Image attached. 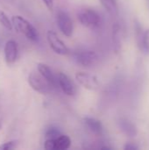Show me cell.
Listing matches in <instances>:
<instances>
[{
    "instance_id": "44dd1931",
    "label": "cell",
    "mask_w": 149,
    "mask_h": 150,
    "mask_svg": "<svg viewBox=\"0 0 149 150\" xmlns=\"http://www.w3.org/2000/svg\"><path fill=\"white\" fill-rule=\"evenodd\" d=\"M124 149L125 150H138L139 149V147L136 146L135 144L133 143H127L125 147H124Z\"/></svg>"
},
{
    "instance_id": "ffe728a7",
    "label": "cell",
    "mask_w": 149,
    "mask_h": 150,
    "mask_svg": "<svg viewBox=\"0 0 149 150\" xmlns=\"http://www.w3.org/2000/svg\"><path fill=\"white\" fill-rule=\"evenodd\" d=\"M18 146V142L16 141H10L4 142L0 145V150H11L15 149Z\"/></svg>"
},
{
    "instance_id": "30bf717a",
    "label": "cell",
    "mask_w": 149,
    "mask_h": 150,
    "mask_svg": "<svg viewBox=\"0 0 149 150\" xmlns=\"http://www.w3.org/2000/svg\"><path fill=\"white\" fill-rule=\"evenodd\" d=\"M4 61L8 65H12L18 58V44L13 40H9L4 45Z\"/></svg>"
},
{
    "instance_id": "6da1fadb",
    "label": "cell",
    "mask_w": 149,
    "mask_h": 150,
    "mask_svg": "<svg viewBox=\"0 0 149 150\" xmlns=\"http://www.w3.org/2000/svg\"><path fill=\"white\" fill-rule=\"evenodd\" d=\"M12 26L15 30L20 33H22L25 37H26L31 41H38L39 40V33L36 28L25 18L22 16H13L11 18Z\"/></svg>"
},
{
    "instance_id": "603a6c76",
    "label": "cell",
    "mask_w": 149,
    "mask_h": 150,
    "mask_svg": "<svg viewBox=\"0 0 149 150\" xmlns=\"http://www.w3.org/2000/svg\"><path fill=\"white\" fill-rule=\"evenodd\" d=\"M3 120H4V115H3V105H2V98L0 96V130L3 127Z\"/></svg>"
},
{
    "instance_id": "ba28073f",
    "label": "cell",
    "mask_w": 149,
    "mask_h": 150,
    "mask_svg": "<svg viewBox=\"0 0 149 150\" xmlns=\"http://www.w3.org/2000/svg\"><path fill=\"white\" fill-rule=\"evenodd\" d=\"M71 146V140L68 135L61 134L55 139H46L44 149L47 150H66Z\"/></svg>"
},
{
    "instance_id": "9a60e30c",
    "label": "cell",
    "mask_w": 149,
    "mask_h": 150,
    "mask_svg": "<svg viewBox=\"0 0 149 150\" xmlns=\"http://www.w3.org/2000/svg\"><path fill=\"white\" fill-rule=\"evenodd\" d=\"M103 7L112 16H116L119 13V7L116 0H100Z\"/></svg>"
},
{
    "instance_id": "7c38bea8",
    "label": "cell",
    "mask_w": 149,
    "mask_h": 150,
    "mask_svg": "<svg viewBox=\"0 0 149 150\" xmlns=\"http://www.w3.org/2000/svg\"><path fill=\"white\" fill-rule=\"evenodd\" d=\"M119 127L123 134H125L128 137H135L138 134L137 127L128 119L126 118H120L119 120Z\"/></svg>"
},
{
    "instance_id": "8fae6325",
    "label": "cell",
    "mask_w": 149,
    "mask_h": 150,
    "mask_svg": "<svg viewBox=\"0 0 149 150\" xmlns=\"http://www.w3.org/2000/svg\"><path fill=\"white\" fill-rule=\"evenodd\" d=\"M37 70L50 83V84L54 87L56 88L59 86L58 83V76H55L53 72V70L50 69V67L43 62H40L37 64Z\"/></svg>"
},
{
    "instance_id": "2e32d148",
    "label": "cell",
    "mask_w": 149,
    "mask_h": 150,
    "mask_svg": "<svg viewBox=\"0 0 149 150\" xmlns=\"http://www.w3.org/2000/svg\"><path fill=\"white\" fill-rule=\"evenodd\" d=\"M134 31H135V35H136V41L138 44L139 48H141L143 38H144V33L145 32L143 31V27L140 21L138 19H134Z\"/></svg>"
},
{
    "instance_id": "4fadbf2b",
    "label": "cell",
    "mask_w": 149,
    "mask_h": 150,
    "mask_svg": "<svg viewBox=\"0 0 149 150\" xmlns=\"http://www.w3.org/2000/svg\"><path fill=\"white\" fill-rule=\"evenodd\" d=\"M84 124L87 127V128L97 136H102L104 134V127L100 120L91 118V117H86L83 119Z\"/></svg>"
},
{
    "instance_id": "ac0fdd59",
    "label": "cell",
    "mask_w": 149,
    "mask_h": 150,
    "mask_svg": "<svg viewBox=\"0 0 149 150\" xmlns=\"http://www.w3.org/2000/svg\"><path fill=\"white\" fill-rule=\"evenodd\" d=\"M140 50L142 53H144L145 54H148L149 55V29L145 31L143 41H142V44H141Z\"/></svg>"
},
{
    "instance_id": "5bb4252c",
    "label": "cell",
    "mask_w": 149,
    "mask_h": 150,
    "mask_svg": "<svg viewBox=\"0 0 149 150\" xmlns=\"http://www.w3.org/2000/svg\"><path fill=\"white\" fill-rule=\"evenodd\" d=\"M112 41L114 45V50L118 54L121 51L122 39H121V27L119 23H114L112 25Z\"/></svg>"
},
{
    "instance_id": "3957f363",
    "label": "cell",
    "mask_w": 149,
    "mask_h": 150,
    "mask_svg": "<svg viewBox=\"0 0 149 150\" xmlns=\"http://www.w3.org/2000/svg\"><path fill=\"white\" fill-rule=\"evenodd\" d=\"M79 22L83 25L90 29H95L99 26L101 22L100 15L92 9H84L81 11L78 15Z\"/></svg>"
},
{
    "instance_id": "e0dca14e",
    "label": "cell",
    "mask_w": 149,
    "mask_h": 150,
    "mask_svg": "<svg viewBox=\"0 0 149 150\" xmlns=\"http://www.w3.org/2000/svg\"><path fill=\"white\" fill-rule=\"evenodd\" d=\"M61 134H61V130L57 127L52 126L47 129L46 134H45V137H46V139H55Z\"/></svg>"
},
{
    "instance_id": "d6986e66",
    "label": "cell",
    "mask_w": 149,
    "mask_h": 150,
    "mask_svg": "<svg viewBox=\"0 0 149 150\" xmlns=\"http://www.w3.org/2000/svg\"><path fill=\"white\" fill-rule=\"evenodd\" d=\"M0 24L8 30H11V28H12L11 21L9 19L7 15L1 10H0Z\"/></svg>"
},
{
    "instance_id": "52a82bcc",
    "label": "cell",
    "mask_w": 149,
    "mask_h": 150,
    "mask_svg": "<svg viewBox=\"0 0 149 150\" xmlns=\"http://www.w3.org/2000/svg\"><path fill=\"white\" fill-rule=\"evenodd\" d=\"M47 42L51 47V49L57 54L60 55H66L68 54L69 50L65 43L58 37L57 33L54 31L49 30L47 33Z\"/></svg>"
},
{
    "instance_id": "8992f818",
    "label": "cell",
    "mask_w": 149,
    "mask_h": 150,
    "mask_svg": "<svg viewBox=\"0 0 149 150\" xmlns=\"http://www.w3.org/2000/svg\"><path fill=\"white\" fill-rule=\"evenodd\" d=\"M76 80L80 85L89 91H97L100 87L98 78L95 75L87 72H77L76 74Z\"/></svg>"
},
{
    "instance_id": "9c48e42d",
    "label": "cell",
    "mask_w": 149,
    "mask_h": 150,
    "mask_svg": "<svg viewBox=\"0 0 149 150\" xmlns=\"http://www.w3.org/2000/svg\"><path fill=\"white\" fill-rule=\"evenodd\" d=\"M58 83L61 91L67 96H74L76 93V86L75 83L64 73L58 74Z\"/></svg>"
},
{
    "instance_id": "277c9868",
    "label": "cell",
    "mask_w": 149,
    "mask_h": 150,
    "mask_svg": "<svg viewBox=\"0 0 149 150\" xmlns=\"http://www.w3.org/2000/svg\"><path fill=\"white\" fill-rule=\"evenodd\" d=\"M76 62L82 67L90 68L94 66L98 61V55L90 50H80L76 51L73 54Z\"/></svg>"
},
{
    "instance_id": "5b68a950",
    "label": "cell",
    "mask_w": 149,
    "mask_h": 150,
    "mask_svg": "<svg viewBox=\"0 0 149 150\" xmlns=\"http://www.w3.org/2000/svg\"><path fill=\"white\" fill-rule=\"evenodd\" d=\"M56 22L60 31L66 37H71L74 31L73 21L68 13L63 10H60L56 14Z\"/></svg>"
},
{
    "instance_id": "7a4b0ae2",
    "label": "cell",
    "mask_w": 149,
    "mask_h": 150,
    "mask_svg": "<svg viewBox=\"0 0 149 150\" xmlns=\"http://www.w3.org/2000/svg\"><path fill=\"white\" fill-rule=\"evenodd\" d=\"M28 83L30 86L40 94H48L52 91L54 87L38 71L31 72L28 76Z\"/></svg>"
},
{
    "instance_id": "7402d4cb",
    "label": "cell",
    "mask_w": 149,
    "mask_h": 150,
    "mask_svg": "<svg viewBox=\"0 0 149 150\" xmlns=\"http://www.w3.org/2000/svg\"><path fill=\"white\" fill-rule=\"evenodd\" d=\"M45 4V5L48 8V10L52 11L54 8V0H42Z\"/></svg>"
}]
</instances>
